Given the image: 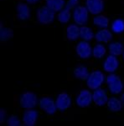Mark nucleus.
I'll return each instance as SVG.
<instances>
[{"label": "nucleus", "instance_id": "obj_1", "mask_svg": "<svg viewBox=\"0 0 124 126\" xmlns=\"http://www.w3.org/2000/svg\"><path fill=\"white\" fill-rule=\"evenodd\" d=\"M104 79V74L101 71H94L91 73L87 78V85L90 89H97L103 84Z\"/></svg>", "mask_w": 124, "mask_h": 126}, {"label": "nucleus", "instance_id": "obj_2", "mask_svg": "<svg viewBox=\"0 0 124 126\" xmlns=\"http://www.w3.org/2000/svg\"><path fill=\"white\" fill-rule=\"evenodd\" d=\"M106 83H107L108 88L110 89L111 93L114 94L121 93L123 89V84L120 78L116 74H110L106 78Z\"/></svg>", "mask_w": 124, "mask_h": 126}, {"label": "nucleus", "instance_id": "obj_3", "mask_svg": "<svg viewBox=\"0 0 124 126\" xmlns=\"http://www.w3.org/2000/svg\"><path fill=\"white\" fill-rule=\"evenodd\" d=\"M55 11L50 9L48 6L43 7L40 8L37 12V18L40 23H44V24H47L50 23L54 20L55 18Z\"/></svg>", "mask_w": 124, "mask_h": 126}, {"label": "nucleus", "instance_id": "obj_4", "mask_svg": "<svg viewBox=\"0 0 124 126\" xmlns=\"http://www.w3.org/2000/svg\"><path fill=\"white\" fill-rule=\"evenodd\" d=\"M74 20L79 25H84L88 19V9L85 7L79 6L74 9L73 12Z\"/></svg>", "mask_w": 124, "mask_h": 126}, {"label": "nucleus", "instance_id": "obj_5", "mask_svg": "<svg viewBox=\"0 0 124 126\" xmlns=\"http://www.w3.org/2000/svg\"><path fill=\"white\" fill-rule=\"evenodd\" d=\"M38 103V99L35 94L27 92L21 95L20 104L24 109H32L35 107Z\"/></svg>", "mask_w": 124, "mask_h": 126}, {"label": "nucleus", "instance_id": "obj_6", "mask_svg": "<svg viewBox=\"0 0 124 126\" xmlns=\"http://www.w3.org/2000/svg\"><path fill=\"white\" fill-rule=\"evenodd\" d=\"M78 3V0H69L66 7L63 10L60 11V14H58V20L60 22L65 23H67L70 20V9L75 7Z\"/></svg>", "mask_w": 124, "mask_h": 126}, {"label": "nucleus", "instance_id": "obj_7", "mask_svg": "<svg viewBox=\"0 0 124 126\" xmlns=\"http://www.w3.org/2000/svg\"><path fill=\"white\" fill-rule=\"evenodd\" d=\"M40 108H41L43 110L45 111L47 114H55L57 109L56 104L53 101V99L49 97L42 98V99L40 100Z\"/></svg>", "mask_w": 124, "mask_h": 126}, {"label": "nucleus", "instance_id": "obj_8", "mask_svg": "<svg viewBox=\"0 0 124 126\" xmlns=\"http://www.w3.org/2000/svg\"><path fill=\"white\" fill-rule=\"evenodd\" d=\"M86 8L92 14H98L103 11L104 3L102 0H86Z\"/></svg>", "mask_w": 124, "mask_h": 126}, {"label": "nucleus", "instance_id": "obj_9", "mask_svg": "<svg viewBox=\"0 0 124 126\" xmlns=\"http://www.w3.org/2000/svg\"><path fill=\"white\" fill-rule=\"evenodd\" d=\"M76 53L82 59H88L92 54V48L86 42H81L76 46Z\"/></svg>", "mask_w": 124, "mask_h": 126}, {"label": "nucleus", "instance_id": "obj_10", "mask_svg": "<svg viewBox=\"0 0 124 126\" xmlns=\"http://www.w3.org/2000/svg\"><path fill=\"white\" fill-rule=\"evenodd\" d=\"M92 99V94L88 90H82L76 98V104L80 107H87Z\"/></svg>", "mask_w": 124, "mask_h": 126}, {"label": "nucleus", "instance_id": "obj_11", "mask_svg": "<svg viewBox=\"0 0 124 126\" xmlns=\"http://www.w3.org/2000/svg\"><path fill=\"white\" fill-rule=\"evenodd\" d=\"M57 109L63 111L68 109L71 104V99H70V96L65 93H62L61 94L58 95L56 99V102H55Z\"/></svg>", "mask_w": 124, "mask_h": 126}, {"label": "nucleus", "instance_id": "obj_12", "mask_svg": "<svg viewBox=\"0 0 124 126\" xmlns=\"http://www.w3.org/2000/svg\"><path fill=\"white\" fill-rule=\"evenodd\" d=\"M92 99L93 101L95 102V104L98 106H102L104 104H106V102L108 101L107 99V95L104 89H97L94 91L92 94Z\"/></svg>", "mask_w": 124, "mask_h": 126}, {"label": "nucleus", "instance_id": "obj_13", "mask_svg": "<svg viewBox=\"0 0 124 126\" xmlns=\"http://www.w3.org/2000/svg\"><path fill=\"white\" fill-rule=\"evenodd\" d=\"M118 65H119V62L117 60V58L114 55H110L105 60L103 68L106 72L113 73L118 68Z\"/></svg>", "mask_w": 124, "mask_h": 126}, {"label": "nucleus", "instance_id": "obj_14", "mask_svg": "<svg viewBox=\"0 0 124 126\" xmlns=\"http://www.w3.org/2000/svg\"><path fill=\"white\" fill-rule=\"evenodd\" d=\"M38 119V113L35 110H26L23 114V123L25 125L33 126L36 123V120Z\"/></svg>", "mask_w": 124, "mask_h": 126}, {"label": "nucleus", "instance_id": "obj_15", "mask_svg": "<svg viewBox=\"0 0 124 126\" xmlns=\"http://www.w3.org/2000/svg\"><path fill=\"white\" fill-rule=\"evenodd\" d=\"M17 14H18V18L20 19L26 20L30 16V11L26 4L20 3L17 6Z\"/></svg>", "mask_w": 124, "mask_h": 126}, {"label": "nucleus", "instance_id": "obj_16", "mask_svg": "<svg viewBox=\"0 0 124 126\" xmlns=\"http://www.w3.org/2000/svg\"><path fill=\"white\" fill-rule=\"evenodd\" d=\"M66 35L70 40H76L80 37V29L77 25L70 24L66 30Z\"/></svg>", "mask_w": 124, "mask_h": 126}, {"label": "nucleus", "instance_id": "obj_17", "mask_svg": "<svg viewBox=\"0 0 124 126\" xmlns=\"http://www.w3.org/2000/svg\"><path fill=\"white\" fill-rule=\"evenodd\" d=\"M96 39L98 42H109L112 38V33L107 29H102V30L98 31L95 35Z\"/></svg>", "mask_w": 124, "mask_h": 126}, {"label": "nucleus", "instance_id": "obj_18", "mask_svg": "<svg viewBox=\"0 0 124 126\" xmlns=\"http://www.w3.org/2000/svg\"><path fill=\"white\" fill-rule=\"evenodd\" d=\"M65 5V0H47L46 6L55 12L61 11L63 6Z\"/></svg>", "mask_w": 124, "mask_h": 126}, {"label": "nucleus", "instance_id": "obj_19", "mask_svg": "<svg viewBox=\"0 0 124 126\" xmlns=\"http://www.w3.org/2000/svg\"><path fill=\"white\" fill-rule=\"evenodd\" d=\"M122 101L120 99H117V98H111L110 99H108L107 101V106L109 108V110L114 111V112H117V111H119L122 109Z\"/></svg>", "mask_w": 124, "mask_h": 126}, {"label": "nucleus", "instance_id": "obj_20", "mask_svg": "<svg viewBox=\"0 0 124 126\" xmlns=\"http://www.w3.org/2000/svg\"><path fill=\"white\" fill-rule=\"evenodd\" d=\"M74 74L76 78L80 79H87L90 74L88 73V70H87V69L85 66H78V67L76 68V69H75Z\"/></svg>", "mask_w": 124, "mask_h": 126}, {"label": "nucleus", "instance_id": "obj_21", "mask_svg": "<svg viewBox=\"0 0 124 126\" xmlns=\"http://www.w3.org/2000/svg\"><path fill=\"white\" fill-rule=\"evenodd\" d=\"M109 51L112 55L118 56L123 53V46L121 43H112L109 44Z\"/></svg>", "mask_w": 124, "mask_h": 126}, {"label": "nucleus", "instance_id": "obj_22", "mask_svg": "<svg viewBox=\"0 0 124 126\" xmlns=\"http://www.w3.org/2000/svg\"><path fill=\"white\" fill-rule=\"evenodd\" d=\"M80 37L85 40V41H90L94 37L93 32L91 31V29L90 28L83 26L80 28Z\"/></svg>", "mask_w": 124, "mask_h": 126}, {"label": "nucleus", "instance_id": "obj_23", "mask_svg": "<svg viewBox=\"0 0 124 126\" xmlns=\"http://www.w3.org/2000/svg\"><path fill=\"white\" fill-rule=\"evenodd\" d=\"M108 18L105 16H97L95 17L93 19L94 24L99 28H102V29H105L108 26Z\"/></svg>", "mask_w": 124, "mask_h": 126}, {"label": "nucleus", "instance_id": "obj_24", "mask_svg": "<svg viewBox=\"0 0 124 126\" xmlns=\"http://www.w3.org/2000/svg\"><path fill=\"white\" fill-rule=\"evenodd\" d=\"M112 29L116 33H123L124 31V21L123 19H116L112 24Z\"/></svg>", "mask_w": 124, "mask_h": 126}, {"label": "nucleus", "instance_id": "obj_25", "mask_svg": "<svg viewBox=\"0 0 124 126\" xmlns=\"http://www.w3.org/2000/svg\"><path fill=\"white\" fill-rule=\"evenodd\" d=\"M92 54H93V56L95 58L100 59V58L103 57L105 54H106V48H105V47L102 45V44H98L94 47V48L92 50Z\"/></svg>", "mask_w": 124, "mask_h": 126}, {"label": "nucleus", "instance_id": "obj_26", "mask_svg": "<svg viewBox=\"0 0 124 126\" xmlns=\"http://www.w3.org/2000/svg\"><path fill=\"white\" fill-rule=\"evenodd\" d=\"M13 36V32L8 29H5L3 27V25L1 26V39L3 40H7L8 38H10Z\"/></svg>", "mask_w": 124, "mask_h": 126}, {"label": "nucleus", "instance_id": "obj_27", "mask_svg": "<svg viewBox=\"0 0 124 126\" xmlns=\"http://www.w3.org/2000/svg\"><path fill=\"white\" fill-rule=\"evenodd\" d=\"M8 125L9 126H20V121L16 116H11L8 119Z\"/></svg>", "mask_w": 124, "mask_h": 126}, {"label": "nucleus", "instance_id": "obj_28", "mask_svg": "<svg viewBox=\"0 0 124 126\" xmlns=\"http://www.w3.org/2000/svg\"><path fill=\"white\" fill-rule=\"evenodd\" d=\"M5 116H6V113L4 112V110H1V122H2V123L3 122Z\"/></svg>", "mask_w": 124, "mask_h": 126}, {"label": "nucleus", "instance_id": "obj_29", "mask_svg": "<svg viewBox=\"0 0 124 126\" xmlns=\"http://www.w3.org/2000/svg\"><path fill=\"white\" fill-rule=\"evenodd\" d=\"M28 2H29V3H35L37 1H39V0H27Z\"/></svg>", "mask_w": 124, "mask_h": 126}, {"label": "nucleus", "instance_id": "obj_30", "mask_svg": "<svg viewBox=\"0 0 124 126\" xmlns=\"http://www.w3.org/2000/svg\"><path fill=\"white\" fill-rule=\"evenodd\" d=\"M122 102H123V103L124 104V94L123 95H122Z\"/></svg>", "mask_w": 124, "mask_h": 126}, {"label": "nucleus", "instance_id": "obj_31", "mask_svg": "<svg viewBox=\"0 0 124 126\" xmlns=\"http://www.w3.org/2000/svg\"><path fill=\"white\" fill-rule=\"evenodd\" d=\"M123 59H124V52H123Z\"/></svg>", "mask_w": 124, "mask_h": 126}]
</instances>
